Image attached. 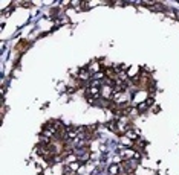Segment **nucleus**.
Returning <instances> with one entry per match:
<instances>
[{
    "label": "nucleus",
    "instance_id": "obj_1",
    "mask_svg": "<svg viewBox=\"0 0 179 175\" xmlns=\"http://www.w3.org/2000/svg\"><path fill=\"white\" fill-rule=\"evenodd\" d=\"M29 46H31V43H29V41H26V40H22V41L17 44V47H15V49H17L18 52H24V50H26V49H28Z\"/></svg>",
    "mask_w": 179,
    "mask_h": 175
},
{
    "label": "nucleus",
    "instance_id": "obj_2",
    "mask_svg": "<svg viewBox=\"0 0 179 175\" xmlns=\"http://www.w3.org/2000/svg\"><path fill=\"white\" fill-rule=\"evenodd\" d=\"M144 102H145V105H147V107H152V105L155 104V99H153V97H147Z\"/></svg>",
    "mask_w": 179,
    "mask_h": 175
}]
</instances>
